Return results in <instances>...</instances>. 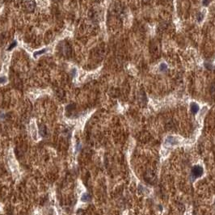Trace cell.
Wrapping results in <instances>:
<instances>
[{
	"mask_svg": "<svg viewBox=\"0 0 215 215\" xmlns=\"http://www.w3.org/2000/svg\"><path fill=\"white\" fill-rule=\"evenodd\" d=\"M15 46H16V42H15V41H14V42L12 43V44H11V45H10V47L8 48V50H11V49H13L14 47H15Z\"/></svg>",
	"mask_w": 215,
	"mask_h": 215,
	"instance_id": "7",
	"label": "cell"
},
{
	"mask_svg": "<svg viewBox=\"0 0 215 215\" xmlns=\"http://www.w3.org/2000/svg\"><path fill=\"white\" fill-rule=\"evenodd\" d=\"M6 81H7L6 77H4V76L0 77V83H4V82H6Z\"/></svg>",
	"mask_w": 215,
	"mask_h": 215,
	"instance_id": "6",
	"label": "cell"
},
{
	"mask_svg": "<svg viewBox=\"0 0 215 215\" xmlns=\"http://www.w3.org/2000/svg\"><path fill=\"white\" fill-rule=\"evenodd\" d=\"M192 174L194 178H198V177L201 176L203 174V168L199 165L193 167L192 169Z\"/></svg>",
	"mask_w": 215,
	"mask_h": 215,
	"instance_id": "1",
	"label": "cell"
},
{
	"mask_svg": "<svg viewBox=\"0 0 215 215\" xmlns=\"http://www.w3.org/2000/svg\"><path fill=\"white\" fill-rule=\"evenodd\" d=\"M45 52H46V49H41V50H39V51H37V52L34 53V57H37V56H38V55L45 54Z\"/></svg>",
	"mask_w": 215,
	"mask_h": 215,
	"instance_id": "3",
	"label": "cell"
},
{
	"mask_svg": "<svg viewBox=\"0 0 215 215\" xmlns=\"http://www.w3.org/2000/svg\"><path fill=\"white\" fill-rule=\"evenodd\" d=\"M190 109L193 114H196L199 111V106L196 103H192L190 105Z\"/></svg>",
	"mask_w": 215,
	"mask_h": 215,
	"instance_id": "2",
	"label": "cell"
},
{
	"mask_svg": "<svg viewBox=\"0 0 215 215\" xmlns=\"http://www.w3.org/2000/svg\"><path fill=\"white\" fill-rule=\"evenodd\" d=\"M202 18H203V15H201V14H199V16H198V20L199 21H201L202 19Z\"/></svg>",
	"mask_w": 215,
	"mask_h": 215,
	"instance_id": "10",
	"label": "cell"
},
{
	"mask_svg": "<svg viewBox=\"0 0 215 215\" xmlns=\"http://www.w3.org/2000/svg\"><path fill=\"white\" fill-rule=\"evenodd\" d=\"M72 74H73V76L75 75V70H74H74H72Z\"/></svg>",
	"mask_w": 215,
	"mask_h": 215,
	"instance_id": "11",
	"label": "cell"
},
{
	"mask_svg": "<svg viewBox=\"0 0 215 215\" xmlns=\"http://www.w3.org/2000/svg\"><path fill=\"white\" fill-rule=\"evenodd\" d=\"M209 3H210V1H209V0H203V4H204L205 6L208 5Z\"/></svg>",
	"mask_w": 215,
	"mask_h": 215,
	"instance_id": "9",
	"label": "cell"
},
{
	"mask_svg": "<svg viewBox=\"0 0 215 215\" xmlns=\"http://www.w3.org/2000/svg\"><path fill=\"white\" fill-rule=\"evenodd\" d=\"M89 199H90V196L88 194L85 193V194L82 195V201H89Z\"/></svg>",
	"mask_w": 215,
	"mask_h": 215,
	"instance_id": "4",
	"label": "cell"
},
{
	"mask_svg": "<svg viewBox=\"0 0 215 215\" xmlns=\"http://www.w3.org/2000/svg\"><path fill=\"white\" fill-rule=\"evenodd\" d=\"M167 70V65L166 64H164V63H163V64H161V66H160V70H162V71H163V70Z\"/></svg>",
	"mask_w": 215,
	"mask_h": 215,
	"instance_id": "5",
	"label": "cell"
},
{
	"mask_svg": "<svg viewBox=\"0 0 215 215\" xmlns=\"http://www.w3.org/2000/svg\"><path fill=\"white\" fill-rule=\"evenodd\" d=\"M205 65H206V67L207 69H209V70H211V69L213 68V66H211V64H209V65H208L207 63H206Z\"/></svg>",
	"mask_w": 215,
	"mask_h": 215,
	"instance_id": "8",
	"label": "cell"
}]
</instances>
